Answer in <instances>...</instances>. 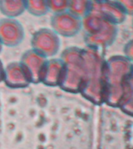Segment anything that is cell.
<instances>
[{
    "mask_svg": "<svg viewBox=\"0 0 133 149\" xmlns=\"http://www.w3.org/2000/svg\"><path fill=\"white\" fill-rule=\"evenodd\" d=\"M27 9V0H0V10L8 16H16Z\"/></svg>",
    "mask_w": 133,
    "mask_h": 149,
    "instance_id": "1",
    "label": "cell"
},
{
    "mask_svg": "<svg viewBox=\"0 0 133 149\" xmlns=\"http://www.w3.org/2000/svg\"><path fill=\"white\" fill-rule=\"evenodd\" d=\"M27 9L36 16L44 15L49 10L48 0H27Z\"/></svg>",
    "mask_w": 133,
    "mask_h": 149,
    "instance_id": "2",
    "label": "cell"
},
{
    "mask_svg": "<svg viewBox=\"0 0 133 149\" xmlns=\"http://www.w3.org/2000/svg\"><path fill=\"white\" fill-rule=\"evenodd\" d=\"M65 0H48L49 10L52 12H59L64 9Z\"/></svg>",
    "mask_w": 133,
    "mask_h": 149,
    "instance_id": "3",
    "label": "cell"
}]
</instances>
